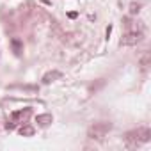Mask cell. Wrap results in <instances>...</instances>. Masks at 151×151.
<instances>
[{"label":"cell","instance_id":"6da1fadb","mask_svg":"<svg viewBox=\"0 0 151 151\" xmlns=\"http://www.w3.org/2000/svg\"><path fill=\"white\" fill-rule=\"evenodd\" d=\"M149 139H151V130L146 128V126H140V128H137V130H132V132H128L126 137H124L126 144L132 146V147H137V146H140V144H146Z\"/></svg>","mask_w":151,"mask_h":151},{"label":"cell","instance_id":"7a4b0ae2","mask_svg":"<svg viewBox=\"0 0 151 151\" xmlns=\"http://www.w3.org/2000/svg\"><path fill=\"white\" fill-rule=\"evenodd\" d=\"M110 130H112V124H110V123H107V121H100V123H94V124L89 128L87 135H89V139H96V140H100V139H103Z\"/></svg>","mask_w":151,"mask_h":151},{"label":"cell","instance_id":"8992f818","mask_svg":"<svg viewBox=\"0 0 151 151\" xmlns=\"http://www.w3.org/2000/svg\"><path fill=\"white\" fill-rule=\"evenodd\" d=\"M20 133H22V135H32V133H34V128H32V126H22V128H20Z\"/></svg>","mask_w":151,"mask_h":151},{"label":"cell","instance_id":"277c9868","mask_svg":"<svg viewBox=\"0 0 151 151\" xmlns=\"http://www.w3.org/2000/svg\"><path fill=\"white\" fill-rule=\"evenodd\" d=\"M62 77V73L60 71H48L46 75H45V77H43V84H52L53 80H57V78H60Z\"/></svg>","mask_w":151,"mask_h":151},{"label":"cell","instance_id":"3957f363","mask_svg":"<svg viewBox=\"0 0 151 151\" xmlns=\"http://www.w3.org/2000/svg\"><path fill=\"white\" fill-rule=\"evenodd\" d=\"M142 39H144V32H142V30H132V32H126V34L123 36L121 43L126 45V46H132V45L140 43Z\"/></svg>","mask_w":151,"mask_h":151},{"label":"cell","instance_id":"5b68a950","mask_svg":"<svg viewBox=\"0 0 151 151\" xmlns=\"http://www.w3.org/2000/svg\"><path fill=\"white\" fill-rule=\"evenodd\" d=\"M52 121H53L52 114H41V116H37V117H36V123H37L39 126H48Z\"/></svg>","mask_w":151,"mask_h":151}]
</instances>
